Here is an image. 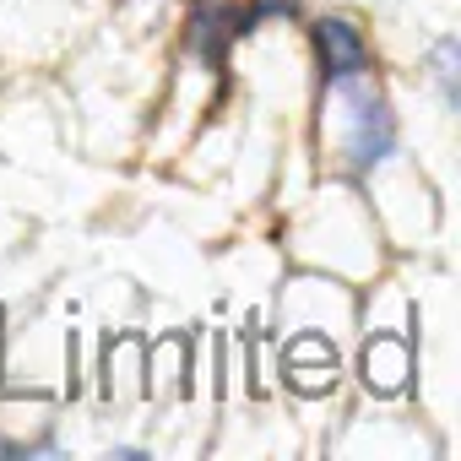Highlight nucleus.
I'll list each match as a JSON object with an SVG mask.
<instances>
[{"label": "nucleus", "instance_id": "1", "mask_svg": "<svg viewBox=\"0 0 461 461\" xmlns=\"http://www.w3.org/2000/svg\"><path fill=\"white\" fill-rule=\"evenodd\" d=\"M321 141L342 168H375L391 147V109L380 98V87L358 71L331 82L326 93V120H321Z\"/></svg>", "mask_w": 461, "mask_h": 461}, {"label": "nucleus", "instance_id": "2", "mask_svg": "<svg viewBox=\"0 0 461 461\" xmlns=\"http://www.w3.org/2000/svg\"><path fill=\"white\" fill-rule=\"evenodd\" d=\"M310 39H315V60H321V77L326 82H342V77L369 71V44H364V33L348 17H321L310 28Z\"/></svg>", "mask_w": 461, "mask_h": 461}, {"label": "nucleus", "instance_id": "3", "mask_svg": "<svg viewBox=\"0 0 461 461\" xmlns=\"http://www.w3.org/2000/svg\"><path fill=\"white\" fill-rule=\"evenodd\" d=\"M288 380H294L304 396L331 391V385H337V353H331V342L315 337V331H304V337L288 348Z\"/></svg>", "mask_w": 461, "mask_h": 461}, {"label": "nucleus", "instance_id": "4", "mask_svg": "<svg viewBox=\"0 0 461 461\" xmlns=\"http://www.w3.org/2000/svg\"><path fill=\"white\" fill-rule=\"evenodd\" d=\"M407 375H412V348H407V337H375V342L364 348V385H369L375 396H396V391L407 385Z\"/></svg>", "mask_w": 461, "mask_h": 461}, {"label": "nucleus", "instance_id": "5", "mask_svg": "<svg viewBox=\"0 0 461 461\" xmlns=\"http://www.w3.org/2000/svg\"><path fill=\"white\" fill-rule=\"evenodd\" d=\"M240 28H250V17H245V12L212 6V12H201V17H195V33H190V44H195V50H206V55L217 60V55H222V44L234 39Z\"/></svg>", "mask_w": 461, "mask_h": 461}]
</instances>
